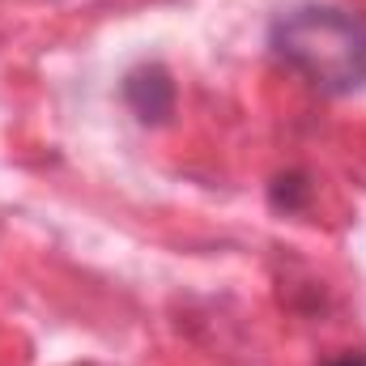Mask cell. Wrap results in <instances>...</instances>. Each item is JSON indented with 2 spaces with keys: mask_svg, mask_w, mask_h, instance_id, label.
<instances>
[{
  "mask_svg": "<svg viewBox=\"0 0 366 366\" xmlns=\"http://www.w3.org/2000/svg\"><path fill=\"white\" fill-rule=\"evenodd\" d=\"M332 366H366V358H358V354H350V358H341V362H332Z\"/></svg>",
  "mask_w": 366,
  "mask_h": 366,
  "instance_id": "7a4b0ae2",
  "label": "cell"
},
{
  "mask_svg": "<svg viewBox=\"0 0 366 366\" xmlns=\"http://www.w3.org/2000/svg\"><path fill=\"white\" fill-rule=\"evenodd\" d=\"M273 56L324 94L366 86V21L337 4H302L273 21Z\"/></svg>",
  "mask_w": 366,
  "mask_h": 366,
  "instance_id": "6da1fadb",
  "label": "cell"
}]
</instances>
